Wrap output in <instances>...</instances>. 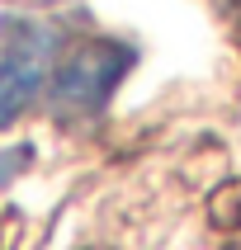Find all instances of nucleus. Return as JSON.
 <instances>
[{"mask_svg": "<svg viewBox=\"0 0 241 250\" xmlns=\"http://www.w3.org/2000/svg\"><path fill=\"white\" fill-rule=\"evenodd\" d=\"M57 47H62V33L47 19L14 14L0 24V127H10L52 85Z\"/></svg>", "mask_w": 241, "mask_h": 250, "instance_id": "obj_1", "label": "nucleus"}, {"mask_svg": "<svg viewBox=\"0 0 241 250\" xmlns=\"http://www.w3.org/2000/svg\"><path fill=\"white\" fill-rule=\"evenodd\" d=\"M137 52L118 38H90L81 42L66 62H57L52 71V104L66 118H90L109 104V95L118 90L128 71H132Z\"/></svg>", "mask_w": 241, "mask_h": 250, "instance_id": "obj_2", "label": "nucleus"}, {"mask_svg": "<svg viewBox=\"0 0 241 250\" xmlns=\"http://www.w3.org/2000/svg\"><path fill=\"white\" fill-rule=\"evenodd\" d=\"M28 161H33V151H28V146H14V151H0V184H10L14 175H19V170L28 166Z\"/></svg>", "mask_w": 241, "mask_h": 250, "instance_id": "obj_3", "label": "nucleus"}]
</instances>
